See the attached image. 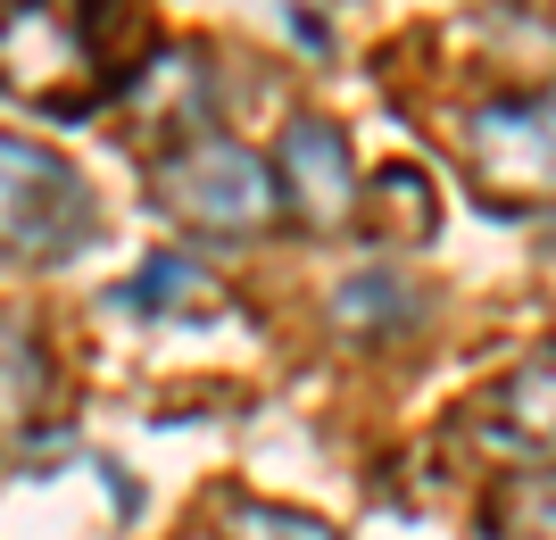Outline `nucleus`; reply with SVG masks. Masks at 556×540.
<instances>
[{"instance_id": "1a4fd4ad", "label": "nucleus", "mask_w": 556, "mask_h": 540, "mask_svg": "<svg viewBox=\"0 0 556 540\" xmlns=\"http://www.w3.org/2000/svg\"><path fill=\"white\" fill-rule=\"evenodd\" d=\"M125 307H141V316H225V282L208 275L200 259H184V250H159V259H141V275L125 282Z\"/></svg>"}, {"instance_id": "39448f33", "label": "nucleus", "mask_w": 556, "mask_h": 540, "mask_svg": "<svg viewBox=\"0 0 556 540\" xmlns=\"http://www.w3.org/2000/svg\"><path fill=\"white\" fill-rule=\"evenodd\" d=\"M465 150H473V175H482L490 200H556V84L532 100H490L465 117Z\"/></svg>"}, {"instance_id": "6e6552de", "label": "nucleus", "mask_w": 556, "mask_h": 540, "mask_svg": "<svg viewBox=\"0 0 556 540\" xmlns=\"http://www.w3.org/2000/svg\"><path fill=\"white\" fill-rule=\"evenodd\" d=\"M482 441L515 449V457H556V341L515 357V375L482 400Z\"/></svg>"}, {"instance_id": "0eeeda50", "label": "nucleus", "mask_w": 556, "mask_h": 540, "mask_svg": "<svg viewBox=\"0 0 556 540\" xmlns=\"http://www.w3.org/2000/svg\"><path fill=\"white\" fill-rule=\"evenodd\" d=\"M59 432V366L25 307H0V457Z\"/></svg>"}, {"instance_id": "20e7f679", "label": "nucleus", "mask_w": 556, "mask_h": 540, "mask_svg": "<svg viewBox=\"0 0 556 540\" xmlns=\"http://www.w3.org/2000/svg\"><path fill=\"white\" fill-rule=\"evenodd\" d=\"M275 200L282 216L300 225V234L332 241L357 225V200H366V175H357V150H349V134L332 117H316V109H300V117L275 134Z\"/></svg>"}, {"instance_id": "7ed1b4c3", "label": "nucleus", "mask_w": 556, "mask_h": 540, "mask_svg": "<svg viewBox=\"0 0 556 540\" xmlns=\"http://www.w3.org/2000/svg\"><path fill=\"white\" fill-rule=\"evenodd\" d=\"M100 209L92 184L67 150L50 141H25L0 125V259L9 266H59L92 241Z\"/></svg>"}, {"instance_id": "9d476101", "label": "nucleus", "mask_w": 556, "mask_h": 540, "mask_svg": "<svg viewBox=\"0 0 556 540\" xmlns=\"http://www.w3.org/2000/svg\"><path fill=\"white\" fill-rule=\"evenodd\" d=\"M407 291H399V275H382V266H374V275H349L341 291H332V325L349 332V341H391L399 325H407Z\"/></svg>"}, {"instance_id": "f8f14e48", "label": "nucleus", "mask_w": 556, "mask_h": 540, "mask_svg": "<svg viewBox=\"0 0 556 540\" xmlns=\"http://www.w3.org/2000/svg\"><path fill=\"white\" fill-rule=\"evenodd\" d=\"M225 540H341L325 516H300V507H275V499H232L225 507Z\"/></svg>"}, {"instance_id": "423d86ee", "label": "nucleus", "mask_w": 556, "mask_h": 540, "mask_svg": "<svg viewBox=\"0 0 556 540\" xmlns=\"http://www.w3.org/2000/svg\"><path fill=\"white\" fill-rule=\"evenodd\" d=\"M116 109H125V125L166 159V150H184V141L208 134L216 84H208V67H200V50H159L141 75L116 84Z\"/></svg>"}, {"instance_id": "9b49d317", "label": "nucleus", "mask_w": 556, "mask_h": 540, "mask_svg": "<svg viewBox=\"0 0 556 540\" xmlns=\"http://www.w3.org/2000/svg\"><path fill=\"white\" fill-rule=\"evenodd\" d=\"M490 524H498L507 540H556V466L507 474L498 499H490Z\"/></svg>"}, {"instance_id": "f257e3e1", "label": "nucleus", "mask_w": 556, "mask_h": 540, "mask_svg": "<svg viewBox=\"0 0 556 540\" xmlns=\"http://www.w3.org/2000/svg\"><path fill=\"white\" fill-rule=\"evenodd\" d=\"M0 100H25L42 117H92L109 100L92 0H9L0 9Z\"/></svg>"}, {"instance_id": "f03ea898", "label": "nucleus", "mask_w": 556, "mask_h": 540, "mask_svg": "<svg viewBox=\"0 0 556 540\" xmlns=\"http://www.w3.org/2000/svg\"><path fill=\"white\" fill-rule=\"evenodd\" d=\"M150 184H159V209L175 225H191V234H208V241H257V234L282 225L275 166L257 159L250 141L216 134V125L200 141H184V150H166L150 166Z\"/></svg>"}]
</instances>
